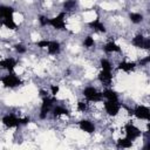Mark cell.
<instances>
[{"label": "cell", "mask_w": 150, "mask_h": 150, "mask_svg": "<svg viewBox=\"0 0 150 150\" xmlns=\"http://www.w3.org/2000/svg\"><path fill=\"white\" fill-rule=\"evenodd\" d=\"M48 26H52L56 30H64L66 29V12H60L54 18L49 19Z\"/></svg>", "instance_id": "5b68a950"}, {"label": "cell", "mask_w": 150, "mask_h": 150, "mask_svg": "<svg viewBox=\"0 0 150 150\" xmlns=\"http://www.w3.org/2000/svg\"><path fill=\"white\" fill-rule=\"evenodd\" d=\"M131 45L136 48H141V49H145L149 50L150 49V39L143 36L142 34H137L131 39Z\"/></svg>", "instance_id": "9c48e42d"}, {"label": "cell", "mask_w": 150, "mask_h": 150, "mask_svg": "<svg viewBox=\"0 0 150 150\" xmlns=\"http://www.w3.org/2000/svg\"><path fill=\"white\" fill-rule=\"evenodd\" d=\"M0 26H5L6 28L12 29V30L16 29V27H18V25H16V22L14 21L13 16H12V18H5V19H0Z\"/></svg>", "instance_id": "ffe728a7"}, {"label": "cell", "mask_w": 150, "mask_h": 150, "mask_svg": "<svg viewBox=\"0 0 150 150\" xmlns=\"http://www.w3.org/2000/svg\"><path fill=\"white\" fill-rule=\"evenodd\" d=\"M89 108V103L88 101H79L77 102V110L81 112H86Z\"/></svg>", "instance_id": "484cf974"}, {"label": "cell", "mask_w": 150, "mask_h": 150, "mask_svg": "<svg viewBox=\"0 0 150 150\" xmlns=\"http://www.w3.org/2000/svg\"><path fill=\"white\" fill-rule=\"evenodd\" d=\"M97 79L100 81L101 84L105 86V87H109L112 82V71H109V70H102L98 73L97 75Z\"/></svg>", "instance_id": "8fae6325"}, {"label": "cell", "mask_w": 150, "mask_h": 150, "mask_svg": "<svg viewBox=\"0 0 150 150\" xmlns=\"http://www.w3.org/2000/svg\"><path fill=\"white\" fill-rule=\"evenodd\" d=\"M131 114L138 120H143V121H149L150 120V109H149V107H146L144 104L136 105L131 110Z\"/></svg>", "instance_id": "ba28073f"}, {"label": "cell", "mask_w": 150, "mask_h": 150, "mask_svg": "<svg viewBox=\"0 0 150 150\" xmlns=\"http://www.w3.org/2000/svg\"><path fill=\"white\" fill-rule=\"evenodd\" d=\"M0 81H1L2 86L5 88H8V89H13V88H16V87L22 84L21 79L15 73H13V71H8L6 75L1 76Z\"/></svg>", "instance_id": "7a4b0ae2"}, {"label": "cell", "mask_w": 150, "mask_h": 150, "mask_svg": "<svg viewBox=\"0 0 150 150\" xmlns=\"http://www.w3.org/2000/svg\"><path fill=\"white\" fill-rule=\"evenodd\" d=\"M59 91H60L59 84H52L50 86V94H52V96H56L59 94Z\"/></svg>", "instance_id": "f546056e"}, {"label": "cell", "mask_w": 150, "mask_h": 150, "mask_svg": "<svg viewBox=\"0 0 150 150\" xmlns=\"http://www.w3.org/2000/svg\"><path fill=\"white\" fill-rule=\"evenodd\" d=\"M48 43H49V40H47V39H43V40H40V41H36V46L39 47V48H41V49H43V48H47V46H48Z\"/></svg>", "instance_id": "f1b7e54d"}, {"label": "cell", "mask_w": 150, "mask_h": 150, "mask_svg": "<svg viewBox=\"0 0 150 150\" xmlns=\"http://www.w3.org/2000/svg\"><path fill=\"white\" fill-rule=\"evenodd\" d=\"M38 21H39V23H40L41 27H46V26H48L49 19H48L46 15H40L39 19H38Z\"/></svg>", "instance_id": "4316f807"}, {"label": "cell", "mask_w": 150, "mask_h": 150, "mask_svg": "<svg viewBox=\"0 0 150 150\" xmlns=\"http://www.w3.org/2000/svg\"><path fill=\"white\" fill-rule=\"evenodd\" d=\"M136 67H137V63L134 61H121L118 63V69L122 71H125V73L134 71Z\"/></svg>", "instance_id": "9a60e30c"}, {"label": "cell", "mask_w": 150, "mask_h": 150, "mask_svg": "<svg viewBox=\"0 0 150 150\" xmlns=\"http://www.w3.org/2000/svg\"><path fill=\"white\" fill-rule=\"evenodd\" d=\"M116 146H117L118 149H129V148L132 146V142L129 141V139L125 138V137L118 138V139L116 141Z\"/></svg>", "instance_id": "44dd1931"}, {"label": "cell", "mask_w": 150, "mask_h": 150, "mask_svg": "<svg viewBox=\"0 0 150 150\" xmlns=\"http://www.w3.org/2000/svg\"><path fill=\"white\" fill-rule=\"evenodd\" d=\"M76 1L75 0H66L64 2H63V12H69V11H73V9H75V7H76Z\"/></svg>", "instance_id": "cb8c5ba5"}, {"label": "cell", "mask_w": 150, "mask_h": 150, "mask_svg": "<svg viewBox=\"0 0 150 150\" xmlns=\"http://www.w3.org/2000/svg\"><path fill=\"white\" fill-rule=\"evenodd\" d=\"M18 64V61L14 59V57H4L0 60V68L4 69V70H7V71H13L15 69Z\"/></svg>", "instance_id": "30bf717a"}, {"label": "cell", "mask_w": 150, "mask_h": 150, "mask_svg": "<svg viewBox=\"0 0 150 150\" xmlns=\"http://www.w3.org/2000/svg\"><path fill=\"white\" fill-rule=\"evenodd\" d=\"M50 112L53 114V116H54V117L62 116V115H67V116H69V115H70V114H69V110H68L67 108L62 107V105H54Z\"/></svg>", "instance_id": "d6986e66"}, {"label": "cell", "mask_w": 150, "mask_h": 150, "mask_svg": "<svg viewBox=\"0 0 150 150\" xmlns=\"http://www.w3.org/2000/svg\"><path fill=\"white\" fill-rule=\"evenodd\" d=\"M102 97L104 100H109V101H120L118 100V94L116 93V90L111 89V88H107L102 91Z\"/></svg>", "instance_id": "ac0fdd59"}, {"label": "cell", "mask_w": 150, "mask_h": 150, "mask_svg": "<svg viewBox=\"0 0 150 150\" xmlns=\"http://www.w3.org/2000/svg\"><path fill=\"white\" fill-rule=\"evenodd\" d=\"M46 49H47L48 54H50V55H57L61 52V45L56 40H49V43H48V46H47Z\"/></svg>", "instance_id": "4fadbf2b"}, {"label": "cell", "mask_w": 150, "mask_h": 150, "mask_svg": "<svg viewBox=\"0 0 150 150\" xmlns=\"http://www.w3.org/2000/svg\"><path fill=\"white\" fill-rule=\"evenodd\" d=\"M79 128L86 134H94L96 130L95 124L89 120H81L79 122Z\"/></svg>", "instance_id": "7c38bea8"}, {"label": "cell", "mask_w": 150, "mask_h": 150, "mask_svg": "<svg viewBox=\"0 0 150 150\" xmlns=\"http://www.w3.org/2000/svg\"><path fill=\"white\" fill-rule=\"evenodd\" d=\"M55 104V96L50 97V96H43L42 98V103H41V108H40V115L39 117L41 120H45L47 118V115L52 111L53 107Z\"/></svg>", "instance_id": "277c9868"}, {"label": "cell", "mask_w": 150, "mask_h": 150, "mask_svg": "<svg viewBox=\"0 0 150 150\" xmlns=\"http://www.w3.org/2000/svg\"><path fill=\"white\" fill-rule=\"evenodd\" d=\"M100 66H101V69L102 70H109V71H112V63L110 62V60L105 59V57H102L100 60Z\"/></svg>", "instance_id": "603a6c76"}, {"label": "cell", "mask_w": 150, "mask_h": 150, "mask_svg": "<svg viewBox=\"0 0 150 150\" xmlns=\"http://www.w3.org/2000/svg\"><path fill=\"white\" fill-rule=\"evenodd\" d=\"M103 107H104V110L105 112L111 116V117H115L118 115V112L121 111V103L120 101H109V100H105L103 102Z\"/></svg>", "instance_id": "52a82bcc"}, {"label": "cell", "mask_w": 150, "mask_h": 150, "mask_svg": "<svg viewBox=\"0 0 150 150\" xmlns=\"http://www.w3.org/2000/svg\"><path fill=\"white\" fill-rule=\"evenodd\" d=\"M94 46H95V40H94V38L91 35H88L87 38H84V40H83V47L91 48Z\"/></svg>", "instance_id": "d4e9b609"}, {"label": "cell", "mask_w": 150, "mask_h": 150, "mask_svg": "<svg viewBox=\"0 0 150 150\" xmlns=\"http://www.w3.org/2000/svg\"><path fill=\"white\" fill-rule=\"evenodd\" d=\"M129 20L131 21V23L138 25L143 21V15L137 12H131V13H129Z\"/></svg>", "instance_id": "7402d4cb"}, {"label": "cell", "mask_w": 150, "mask_h": 150, "mask_svg": "<svg viewBox=\"0 0 150 150\" xmlns=\"http://www.w3.org/2000/svg\"><path fill=\"white\" fill-rule=\"evenodd\" d=\"M14 49H15L19 54H25V53L27 52L26 46H25V45H22V43H16V45L14 46Z\"/></svg>", "instance_id": "83f0119b"}, {"label": "cell", "mask_w": 150, "mask_h": 150, "mask_svg": "<svg viewBox=\"0 0 150 150\" xmlns=\"http://www.w3.org/2000/svg\"><path fill=\"white\" fill-rule=\"evenodd\" d=\"M15 9L12 6L8 5H0V19H5V18H12L14 14Z\"/></svg>", "instance_id": "2e32d148"}, {"label": "cell", "mask_w": 150, "mask_h": 150, "mask_svg": "<svg viewBox=\"0 0 150 150\" xmlns=\"http://www.w3.org/2000/svg\"><path fill=\"white\" fill-rule=\"evenodd\" d=\"M1 122L7 128H19L29 123V118L27 117H18L14 114H7L1 118Z\"/></svg>", "instance_id": "6da1fadb"}, {"label": "cell", "mask_w": 150, "mask_h": 150, "mask_svg": "<svg viewBox=\"0 0 150 150\" xmlns=\"http://www.w3.org/2000/svg\"><path fill=\"white\" fill-rule=\"evenodd\" d=\"M103 50L105 52V53H108V54H112V53H121V47L116 43V42H114V41H109V42H107L104 46H103Z\"/></svg>", "instance_id": "e0dca14e"}, {"label": "cell", "mask_w": 150, "mask_h": 150, "mask_svg": "<svg viewBox=\"0 0 150 150\" xmlns=\"http://www.w3.org/2000/svg\"><path fill=\"white\" fill-rule=\"evenodd\" d=\"M124 134H125V138H128L131 142H135L137 138L141 137L142 131L135 124H132L131 122H129V123H127L124 125Z\"/></svg>", "instance_id": "8992f818"}, {"label": "cell", "mask_w": 150, "mask_h": 150, "mask_svg": "<svg viewBox=\"0 0 150 150\" xmlns=\"http://www.w3.org/2000/svg\"><path fill=\"white\" fill-rule=\"evenodd\" d=\"M149 61H150V56H146V57L139 60V64H144V66H145V64L149 63Z\"/></svg>", "instance_id": "4dcf8cb0"}, {"label": "cell", "mask_w": 150, "mask_h": 150, "mask_svg": "<svg viewBox=\"0 0 150 150\" xmlns=\"http://www.w3.org/2000/svg\"><path fill=\"white\" fill-rule=\"evenodd\" d=\"M82 95H83V97L86 98V101H88V102L97 103V102L103 101L102 91H98V90H97L95 87H93V86L86 87V88L82 90Z\"/></svg>", "instance_id": "3957f363"}, {"label": "cell", "mask_w": 150, "mask_h": 150, "mask_svg": "<svg viewBox=\"0 0 150 150\" xmlns=\"http://www.w3.org/2000/svg\"><path fill=\"white\" fill-rule=\"evenodd\" d=\"M88 26H89L91 29H94V30H96V32H100V33H105V32H107L105 25H104L100 19H94V20H91V21L88 23Z\"/></svg>", "instance_id": "5bb4252c"}]
</instances>
